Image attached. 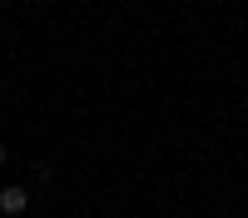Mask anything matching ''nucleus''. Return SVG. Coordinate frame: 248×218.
<instances>
[{"label": "nucleus", "instance_id": "nucleus-1", "mask_svg": "<svg viewBox=\"0 0 248 218\" xmlns=\"http://www.w3.org/2000/svg\"><path fill=\"white\" fill-rule=\"evenodd\" d=\"M25 203H30V193L20 189V184L0 189V213H5V218H20V213H25Z\"/></svg>", "mask_w": 248, "mask_h": 218}, {"label": "nucleus", "instance_id": "nucleus-2", "mask_svg": "<svg viewBox=\"0 0 248 218\" xmlns=\"http://www.w3.org/2000/svg\"><path fill=\"white\" fill-rule=\"evenodd\" d=\"M0 164H5V144H0Z\"/></svg>", "mask_w": 248, "mask_h": 218}]
</instances>
